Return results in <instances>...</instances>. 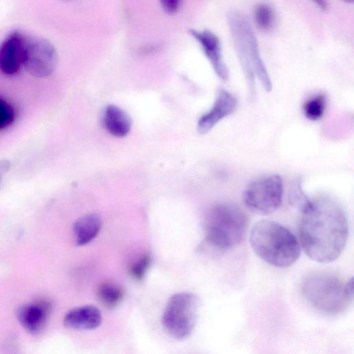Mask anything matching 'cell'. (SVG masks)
<instances>
[{
    "label": "cell",
    "mask_w": 354,
    "mask_h": 354,
    "mask_svg": "<svg viewBox=\"0 0 354 354\" xmlns=\"http://www.w3.org/2000/svg\"><path fill=\"white\" fill-rule=\"evenodd\" d=\"M151 263V257L147 254L136 261H135L129 268V274L136 280L142 279Z\"/></svg>",
    "instance_id": "d6986e66"
},
{
    "label": "cell",
    "mask_w": 354,
    "mask_h": 354,
    "mask_svg": "<svg viewBox=\"0 0 354 354\" xmlns=\"http://www.w3.org/2000/svg\"><path fill=\"white\" fill-rule=\"evenodd\" d=\"M15 119V111L10 104L0 98V129L8 127Z\"/></svg>",
    "instance_id": "44dd1931"
},
{
    "label": "cell",
    "mask_w": 354,
    "mask_h": 354,
    "mask_svg": "<svg viewBox=\"0 0 354 354\" xmlns=\"http://www.w3.org/2000/svg\"><path fill=\"white\" fill-rule=\"evenodd\" d=\"M10 167V164L8 160H0V185L2 180L3 176L7 173Z\"/></svg>",
    "instance_id": "603a6c76"
},
{
    "label": "cell",
    "mask_w": 354,
    "mask_h": 354,
    "mask_svg": "<svg viewBox=\"0 0 354 354\" xmlns=\"http://www.w3.org/2000/svg\"><path fill=\"white\" fill-rule=\"evenodd\" d=\"M227 21L244 75L251 92L257 77L268 92L272 90V82L258 48L255 35L248 18L241 12L232 10Z\"/></svg>",
    "instance_id": "3957f363"
},
{
    "label": "cell",
    "mask_w": 354,
    "mask_h": 354,
    "mask_svg": "<svg viewBox=\"0 0 354 354\" xmlns=\"http://www.w3.org/2000/svg\"><path fill=\"white\" fill-rule=\"evenodd\" d=\"M102 322V315L97 308L91 305L71 309L64 318L66 327L75 330H93Z\"/></svg>",
    "instance_id": "7c38bea8"
},
{
    "label": "cell",
    "mask_w": 354,
    "mask_h": 354,
    "mask_svg": "<svg viewBox=\"0 0 354 354\" xmlns=\"http://www.w3.org/2000/svg\"><path fill=\"white\" fill-rule=\"evenodd\" d=\"M254 19L257 28L262 32L270 31L274 24V12L267 3L259 4L254 10Z\"/></svg>",
    "instance_id": "ac0fdd59"
},
{
    "label": "cell",
    "mask_w": 354,
    "mask_h": 354,
    "mask_svg": "<svg viewBox=\"0 0 354 354\" xmlns=\"http://www.w3.org/2000/svg\"><path fill=\"white\" fill-rule=\"evenodd\" d=\"M190 34L200 44L203 51L216 75L222 80H227L229 70L223 59L220 40L209 30H190Z\"/></svg>",
    "instance_id": "8fae6325"
},
{
    "label": "cell",
    "mask_w": 354,
    "mask_h": 354,
    "mask_svg": "<svg viewBox=\"0 0 354 354\" xmlns=\"http://www.w3.org/2000/svg\"><path fill=\"white\" fill-rule=\"evenodd\" d=\"M248 226V216L240 207L231 202L218 203L207 213L205 238L218 250H230L243 241Z\"/></svg>",
    "instance_id": "277c9868"
},
{
    "label": "cell",
    "mask_w": 354,
    "mask_h": 354,
    "mask_svg": "<svg viewBox=\"0 0 354 354\" xmlns=\"http://www.w3.org/2000/svg\"><path fill=\"white\" fill-rule=\"evenodd\" d=\"M160 2L165 12L172 14L177 11L180 0H160Z\"/></svg>",
    "instance_id": "7402d4cb"
},
{
    "label": "cell",
    "mask_w": 354,
    "mask_h": 354,
    "mask_svg": "<svg viewBox=\"0 0 354 354\" xmlns=\"http://www.w3.org/2000/svg\"><path fill=\"white\" fill-rule=\"evenodd\" d=\"M290 201L297 206L301 211L308 204L310 199L304 193L301 183L295 181L291 185L289 194Z\"/></svg>",
    "instance_id": "ffe728a7"
},
{
    "label": "cell",
    "mask_w": 354,
    "mask_h": 354,
    "mask_svg": "<svg viewBox=\"0 0 354 354\" xmlns=\"http://www.w3.org/2000/svg\"><path fill=\"white\" fill-rule=\"evenodd\" d=\"M250 241L254 252L275 267H289L300 256V246L295 234L272 221L263 219L257 222L251 229Z\"/></svg>",
    "instance_id": "7a4b0ae2"
},
{
    "label": "cell",
    "mask_w": 354,
    "mask_h": 354,
    "mask_svg": "<svg viewBox=\"0 0 354 354\" xmlns=\"http://www.w3.org/2000/svg\"><path fill=\"white\" fill-rule=\"evenodd\" d=\"M315 3L322 10L327 8V2L326 0H313Z\"/></svg>",
    "instance_id": "cb8c5ba5"
},
{
    "label": "cell",
    "mask_w": 354,
    "mask_h": 354,
    "mask_svg": "<svg viewBox=\"0 0 354 354\" xmlns=\"http://www.w3.org/2000/svg\"><path fill=\"white\" fill-rule=\"evenodd\" d=\"M48 313V306L45 304H29L17 310V317L26 331L35 335L44 326Z\"/></svg>",
    "instance_id": "4fadbf2b"
},
{
    "label": "cell",
    "mask_w": 354,
    "mask_h": 354,
    "mask_svg": "<svg viewBox=\"0 0 354 354\" xmlns=\"http://www.w3.org/2000/svg\"><path fill=\"white\" fill-rule=\"evenodd\" d=\"M283 182L277 174L261 176L251 181L243 194L245 205L252 212L268 215L281 203Z\"/></svg>",
    "instance_id": "52a82bcc"
},
{
    "label": "cell",
    "mask_w": 354,
    "mask_h": 354,
    "mask_svg": "<svg viewBox=\"0 0 354 354\" xmlns=\"http://www.w3.org/2000/svg\"><path fill=\"white\" fill-rule=\"evenodd\" d=\"M346 3H353V0H342Z\"/></svg>",
    "instance_id": "d4e9b609"
},
{
    "label": "cell",
    "mask_w": 354,
    "mask_h": 354,
    "mask_svg": "<svg viewBox=\"0 0 354 354\" xmlns=\"http://www.w3.org/2000/svg\"><path fill=\"white\" fill-rule=\"evenodd\" d=\"M58 64V55L47 39L30 36L24 41L22 66L32 76L44 78L50 76Z\"/></svg>",
    "instance_id": "ba28073f"
},
{
    "label": "cell",
    "mask_w": 354,
    "mask_h": 354,
    "mask_svg": "<svg viewBox=\"0 0 354 354\" xmlns=\"http://www.w3.org/2000/svg\"><path fill=\"white\" fill-rule=\"evenodd\" d=\"M346 214L341 203L320 195L301 210L299 236L306 255L319 263H330L342 254L348 238Z\"/></svg>",
    "instance_id": "6da1fadb"
},
{
    "label": "cell",
    "mask_w": 354,
    "mask_h": 354,
    "mask_svg": "<svg viewBox=\"0 0 354 354\" xmlns=\"http://www.w3.org/2000/svg\"><path fill=\"white\" fill-rule=\"evenodd\" d=\"M102 227L100 216L94 213L79 218L73 225V231L78 245L91 241L99 233Z\"/></svg>",
    "instance_id": "9a60e30c"
},
{
    "label": "cell",
    "mask_w": 354,
    "mask_h": 354,
    "mask_svg": "<svg viewBox=\"0 0 354 354\" xmlns=\"http://www.w3.org/2000/svg\"><path fill=\"white\" fill-rule=\"evenodd\" d=\"M198 309L199 299L194 294L183 292L173 295L162 314L164 328L175 339L186 338L196 326Z\"/></svg>",
    "instance_id": "8992f818"
},
{
    "label": "cell",
    "mask_w": 354,
    "mask_h": 354,
    "mask_svg": "<svg viewBox=\"0 0 354 354\" xmlns=\"http://www.w3.org/2000/svg\"><path fill=\"white\" fill-rule=\"evenodd\" d=\"M326 107V98L322 93L316 94L309 97L303 105V112L305 117L312 121H316L322 118Z\"/></svg>",
    "instance_id": "e0dca14e"
},
{
    "label": "cell",
    "mask_w": 354,
    "mask_h": 354,
    "mask_svg": "<svg viewBox=\"0 0 354 354\" xmlns=\"http://www.w3.org/2000/svg\"><path fill=\"white\" fill-rule=\"evenodd\" d=\"M103 127L112 136H125L129 132L131 122L129 116L122 109L113 104L106 106L102 115Z\"/></svg>",
    "instance_id": "5bb4252c"
},
{
    "label": "cell",
    "mask_w": 354,
    "mask_h": 354,
    "mask_svg": "<svg viewBox=\"0 0 354 354\" xmlns=\"http://www.w3.org/2000/svg\"><path fill=\"white\" fill-rule=\"evenodd\" d=\"M25 38L21 32L14 30L0 43V71L3 74L12 76L19 71Z\"/></svg>",
    "instance_id": "9c48e42d"
},
{
    "label": "cell",
    "mask_w": 354,
    "mask_h": 354,
    "mask_svg": "<svg viewBox=\"0 0 354 354\" xmlns=\"http://www.w3.org/2000/svg\"><path fill=\"white\" fill-rule=\"evenodd\" d=\"M237 104L238 100L232 93L221 88L212 107L198 120V131L201 134L209 132L221 120L232 113Z\"/></svg>",
    "instance_id": "30bf717a"
},
{
    "label": "cell",
    "mask_w": 354,
    "mask_h": 354,
    "mask_svg": "<svg viewBox=\"0 0 354 354\" xmlns=\"http://www.w3.org/2000/svg\"><path fill=\"white\" fill-rule=\"evenodd\" d=\"M100 301L107 308L117 306L124 297L123 289L115 283L106 282L100 284L97 290Z\"/></svg>",
    "instance_id": "2e32d148"
},
{
    "label": "cell",
    "mask_w": 354,
    "mask_h": 354,
    "mask_svg": "<svg viewBox=\"0 0 354 354\" xmlns=\"http://www.w3.org/2000/svg\"><path fill=\"white\" fill-rule=\"evenodd\" d=\"M306 301L315 308L333 315L343 311L353 299V283H346L337 276L324 272H313L306 276L301 286Z\"/></svg>",
    "instance_id": "5b68a950"
}]
</instances>
